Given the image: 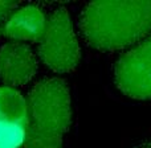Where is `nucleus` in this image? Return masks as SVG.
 <instances>
[{
    "mask_svg": "<svg viewBox=\"0 0 151 148\" xmlns=\"http://www.w3.org/2000/svg\"><path fill=\"white\" fill-rule=\"evenodd\" d=\"M39 53L42 62L56 73H68L77 66L80 46L65 8H57L49 16Z\"/></svg>",
    "mask_w": 151,
    "mask_h": 148,
    "instance_id": "3",
    "label": "nucleus"
},
{
    "mask_svg": "<svg viewBox=\"0 0 151 148\" xmlns=\"http://www.w3.org/2000/svg\"><path fill=\"white\" fill-rule=\"evenodd\" d=\"M27 126L0 120V148H20L25 140Z\"/></svg>",
    "mask_w": 151,
    "mask_h": 148,
    "instance_id": "8",
    "label": "nucleus"
},
{
    "mask_svg": "<svg viewBox=\"0 0 151 148\" xmlns=\"http://www.w3.org/2000/svg\"><path fill=\"white\" fill-rule=\"evenodd\" d=\"M114 79L126 95L135 99L151 98V36L118 60Z\"/></svg>",
    "mask_w": 151,
    "mask_h": 148,
    "instance_id": "4",
    "label": "nucleus"
},
{
    "mask_svg": "<svg viewBox=\"0 0 151 148\" xmlns=\"http://www.w3.org/2000/svg\"><path fill=\"white\" fill-rule=\"evenodd\" d=\"M138 148H151V142H146V143H142Z\"/></svg>",
    "mask_w": 151,
    "mask_h": 148,
    "instance_id": "10",
    "label": "nucleus"
},
{
    "mask_svg": "<svg viewBox=\"0 0 151 148\" xmlns=\"http://www.w3.org/2000/svg\"><path fill=\"white\" fill-rule=\"evenodd\" d=\"M16 7L17 4L15 1H0V33H4L5 25L13 15Z\"/></svg>",
    "mask_w": 151,
    "mask_h": 148,
    "instance_id": "9",
    "label": "nucleus"
},
{
    "mask_svg": "<svg viewBox=\"0 0 151 148\" xmlns=\"http://www.w3.org/2000/svg\"><path fill=\"white\" fill-rule=\"evenodd\" d=\"M80 28L90 46L122 49L151 32V1L90 3L80 16Z\"/></svg>",
    "mask_w": 151,
    "mask_h": 148,
    "instance_id": "1",
    "label": "nucleus"
},
{
    "mask_svg": "<svg viewBox=\"0 0 151 148\" xmlns=\"http://www.w3.org/2000/svg\"><path fill=\"white\" fill-rule=\"evenodd\" d=\"M48 20L36 5H25L15 11L8 20L4 34L9 39L20 41H41L47 29Z\"/></svg>",
    "mask_w": 151,
    "mask_h": 148,
    "instance_id": "6",
    "label": "nucleus"
},
{
    "mask_svg": "<svg viewBox=\"0 0 151 148\" xmlns=\"http://www.w3.org/2000/svg\"><path fill=\"white\" fill-rule=\"evenodd\" d=\"M25 148H61L70 124V95L60 78L37 82L27 101Z\"/></svg>",
    "mask_w": 151,
    "mask_h": 148,
    "instance_id": "2",
    "label": "nucleus"
},
{
    "mask_svg": "<svg viewBox=\"0 0 151 148\" xmlns=\"http://www.w3.org/2000/svg\"><path fill=\"white\" fill-rule=\"evenodd\" d=\"M36 70V56L28 45L15 41L0 49V78L9 87L28 83Z\"/></svg>",
    "mask_w": 151,
    "mask_h": 148,
    "instance_id": "5",
    "label": "nucleus"
},
{
    "mask_svg": "<svg viewBox=\"0 0 151 148\" xmlns=\"http://www.w3.org/2000/svg\"><path fill=\"white\" fill-rule=\"evenodd\" d=\"M27 99L16 89L0 87V120L27 126Z\"/></svg>",
    "mask_w": 151,
    "mask_h": 148,
    "instance_id": "7",
    "label": "nucleus"
}]
</instances>
